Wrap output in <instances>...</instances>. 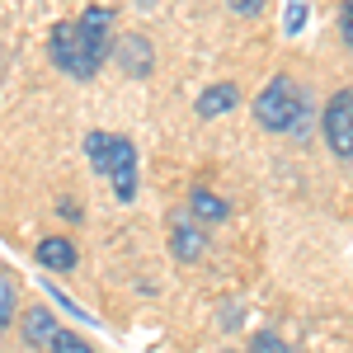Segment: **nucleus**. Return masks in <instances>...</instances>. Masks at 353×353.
I'll return each instance as SVG.
<instances>
[{
  "mask_svg": "<svg viewBox=\"0 0 353 353\" xmlns=\"http://www.w3.org/2000/svg\"><path fill=\"white\" fill-rule=\"evenodd\" d=\"M254 118L264 132H301L306 123V94L297 90L292 76H273L264 85V94L254 99Z\"/></svg>",
  "mask_w": 353,
  "mask_h": 353,
  "instance_id": "obj_1",
  "label": "nucleus"
},
{
  "mask_svg": "<svg viewBox=\"0 0 353 353\" xmlns=\"http://www.w3.org/2000/svg\"><path fill=\"white\" fill-rule=\"evenodd\" d=\"M52 61H57V71H66V76H76V81H90V76L99 71V61L90 57L76 19H71V24H52Z\"/></svg>",
  "mask_w": 353,
  "mask_h": 353,
  "instance_id": "obj_2",
  "label": "nucleus"
},
{
  "mask_svg": "<svg viewBox=\"0 0 353 353\" xmlns=\"http://www.w3.org/2000/svg\"><path fill=\"white\" fill-rule=\"evenodd\" d=\"M321 132H325V146L339 156V161H353V90H339V94L325 104Z\"/></svg>",
  "mask_w": 353,
  "mask_h": 353,
  "instance_id": "obj_3",
  "label": "nucleus"
},
{
  "mask_svg": "<svg viewBox=\"0 0 353 353\" xmlns=\"http://www.w3.org/2000/svg\"><path fill=\"white\" fill-rule=\"evenodd\" d=\"M104 179L113 184V198H118V203H132V198H137V146L128 141V137H113V141H109Z\"/></svg>",
  "mask_w": 353,
  "mask_h": 353,
  "instance_id": "obj_4",
  "label": "nucleus"
},
{
  "mask_svg": "<svg viewBox=\"0 0 353 353\" xmlns=\"http://www.w3.org/2000/svg\"><path fill=\"white\" fill-rule=\"evenodd\" d=\"M76 28H81L90 57L104 66V61H109V52H113V10H109V5H90L81 19H76Z\"/></svg>",
  "mask_w": 353,
  "mask_h": 353,
  "instance_id": "obj_5",
  "label": "nucleus"
},
{
  "mask_svg": "<svg viewBox=\"0 0 353 353\" xmlns=\"http://www.w3.org/2000/svg\"><path fill=\"white\" fill-rule=\"evenodd\" d=\"M109 57L128 76H151V66H156V52H151V38H146V33H123V38L113 43Z\"/></svg>",
  "mask_w": 353,
  "mask_h": 353,
  "instance_id": "obj_6",
  "label": "nucleus"
},
{
  "mask_svg": "<svg viewBox=\"0 0 353 353\" xmlns=\"http://www.w3.org/2000/svg\"><path fill=\"white\" fill-rule=\"evenodd\" d=\"M33 254H38V264H43L48 273H71L76 264H81V250H76L71 236H43Z\"/></svg>",
  "mask_w": 353,
  "mask_h": 353,
  "instance_id": "obj_7",
  "label": "nucleus"
},
{
  "mask_svg": "<svg viewBox=\"0 0 353 353\" xmlns=\"http://www.w3.org/2000/svg\"><path fill=\"white\" fill-rule=\"evenodd\" d=\"M170 254L179 259V264H193V259H203L208 254V236H203V226H193V221H170Z\"/></svg>",
  "mask_w": 353,
  "mask_h": 353,
  "instance_id": "obj_8",
  "label": "nucleus"
},
{
  "mask_svg": "<svg viewBox=\"0 0 353 353\" xmlns=\"http://www.w3.org/2000/svg\"><path fill=\"white\" fill-rule=\"evenodd\" d=\"M19 325H24V344H33V349H48V344H52V334L61 330V321H57L48 306H28L24 316H19Z\"/></svg>",
  "mask_w": 353,
  "mask_h": 353,
  "instance_id": "obj_9",
  "label": "nucleus"
},
{
  "mask_svg": "<svg viewBox=\"0 0 353 353\" xmlns=\"http://www.w3.org/2000/svg\"><path fill=\"white\" fill-rule=\"evenodd\" d=\"M236 104H241V90L231 81H221V85H212V90H203L193 109H198V118H221V113H231Z\"/></svg>",
  "mask_w": 353,
  "mask_h": 353,
  "instance_id": "obj_10",
  "label": "nucleus"
},
{
  "mask_svg": "<svg viewBox=\"0 0 353 353\" xmlns=\"http://www.w3.org/2000/svg\"><path fill=\"white\" fill-rule=\"evenodd\" d=\"M189 212H193L198 221H226V217H231L226 198H217L212 189H193V193H189Z\"/></svg>",
  "mask_w": 353,
  "mask_h": 353,
  "instance_id": "obj_11",
  "label": "nucleus"
},
{
  "mask_svg": "<svg viewBox=\"0 0 353 353\" xmlns=\"http://www.w3.org/2000/svg\"><path fill=\"white\" fill-rule=\"evenodd\" d=\"M19 321V283H14V273L0 269V334Z\"/></svg>",
  "mask_w": 353,
  "mask_h": 353,
  "instance_id": "obj_12",
  "label": "nucleus"
},
{
  "mask_svg": "<svg viewBox=\"0 0 353 353\" xmlns=\"http://www.w3.org/2000/svg\"><path fill=\"white\" fill-rule=\"evenodd\" d=\"M48 353H94V344H90V339H81L76 330H57L52 344H48Z\"/></svg>",
  "mask_w": 353,
  "mask_h": 353,
  "instance_id": "obj_13",
  "label": "nucleus"
},
{
  "mask_svg": "<svg viewBox=\"0 0 353 353\" xmlns=\"http://www.w3.org/2000/svg\"><path fill=\"white\" fill-rule=\"evenodd\" d=\"M250 353H292V349H288V339H283V334H273V330H259V334L250 339Z\"/></svg>",
  "mask_w": 353,
  "mask_h": 353,
  "instance_id": "obj_14",
  "label": "nucleus"
},
{
  "mask_svg": "<svg viewBox=\"0 0 353 353\" xmlns=\"http://www.w3.org/2000/svg\"><path fill=\"white\" fill-rule=\"evenodd\" d=\"M283 28H288V38L306 28V0H288V14H283Z\"/></svg>",
  "mask_w": 353,
  "mask_h": 353,
  "instance_id": "obj_15",
  "label": "nucleus"
},
{
  "mask_svg": "<svg viewBox=\"0 0 353 353\" xmlns=\"http://www.w3.org/2000/svg\"><path fill=\"white\" fill-rule=\"evenodd\" d=\"M226 5H231V14L254 19V14H264V5H269V0H226Z\"/></svg>",
  "mask_w": 353,
  "mask_h": 353,
  "instance_id": "obj_16",
  "label": "nucleus"
},
{
  "mask_svg": "<svg viewBox=\"0 0 353 353\" xmlns=\"http://www.w3.org/2000/svg\"><path fill=\"white\" fill-rule=\"evenodd\" d=\"M339 33H344V43L353 48V0H344V10H339Z\"/></svg>",
  "mask_w": 353,
  "mask_h": 353,
  "instance_id": "obj_17",
  "label": "nucleus"
},
{
  "mask_svg": "<svg viewBox=\"0 0 353 353\" xmlns=\"http://www.w3.org/2000/svg\"><path fill=\"white\" fill-rule=\"evenodd\" d=\"M226 353H236V349H226Z\"/></svg>",
  "mask_w": 353,
  "mask_h": 353,
  "instance_id": "obj_18",
  "label": "nucleus"
}]
</instances>
